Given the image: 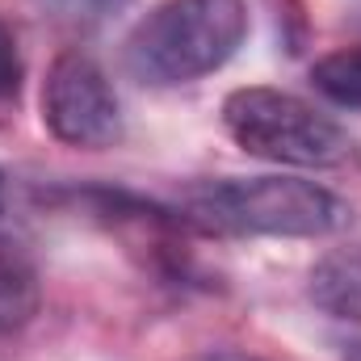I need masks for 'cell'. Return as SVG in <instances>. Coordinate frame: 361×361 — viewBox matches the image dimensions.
<instances>
[{
  "instance_id": "6",
  "label": "cell",
  "mask_w": 361,
  "mask_h": 361,
  "mask_svg": "<svg viewBox=\"0 0 361 361\" xmlns=\"http://www.w3.org/2000/svg\"><path fill=\"white\" fill-rule=\"evenodd\" d=\"M38 307V286H34V269L21 261V252H13L0 240V332L21 328Z\"/></svg>"
},
{
  "instance_id": "9",
  "label": "cell",
  "mask_w": 361,
  "mask_h": 361,
  "mask_svg": "<svg viewBox=\"0 0 361 361\" xmlns=\"http://www.w3.org/2000/svg\"><path fill=\"white\" fill-rule=\"evenodd\" d=\"M17 85H21V59H17V42H13V34L0 25V97L17 92Z\"/></svg>"
},
{
  "instance_id": "5",
  "label": "cell",
  "mask_w": 361,
  "mask_h": 361,
  "mask_svg": "<svg viewBox=\"0 0 361 361\" xmlns=\"http://www.w3.org/2000/svg\"><path fill=\"white\" fill-rule=\"evenodd\" d=\"M311 302L328 311L332 319L361 324V244L336 248L311 269Z\"/></svg>"
},
{
  "instance_id": "2",
  "label": "cell",
  "mask_w": 361,
  "mask_h": 361,
  "mask_svg": "<svg viewBox=\"0 0 361 361\" xmlns=\"http://www.w3.org/2000/svg\"><path fill=\"white\" fill-rule=\"evenodd\" d=\"M248 34L244 0H164L126 38V72L152 89L219 72Z\"/></svg>"
},
{
  "instance_id": "7",
  "label": "cell",
  "mask_w": 361,
  "mask_h": 361,
  "mask_svg": "<svg viewBox=\"0 0 361 361\" xmlns=\"http://www.w3.org/2000/svg\"><path fill=\"white\" fill-rule=\"evenodd\" d=\"M311 85L324 92L332 105L361 114V47H345V51L324 55L311 68Z\"/></svg>"
},
{
  "instance_id": "10",
  "label": "cell",
  "mask_w": 361,
  "mask_h": 361,
  "mask_svg": "<svg viewBox=\"0 0 361 361\" xmlns=\"http://www.w3.org/2000/svg\"><path fill=\"white\" fill-rule=\"evenodd\" d=\"M206 361H261V357H244V353H210Z\"/></svg>"
},
{
  "instance_id": "8",
  "label": "cell",
  "mask_w": 361,
  "mask_h": 361,
  "mask_svg": "<svg viewBox=\"0 0 361 361\" xmlns=\"http://www.w3.org/2000/svg\"><path fill=\"white\" fill-rule=\"evenodd\" d=\"M47 13H55L59 21H72V25H97L114 13H122L130 0H38Z\"/></svg>"
},
{
  "instance_id": "1",
  "label": "cell",
  "mask_w": 361,
  "mask_h": 361,
  "mask_svg": "<svg viewBox=\"0 0 361 361\" xmlns=\"http://www.w3.org/2000/svg\"><path fill=\"white\" fill-rule=\"evenodd\" d=\"M180 214L219 235H286L315 240L349 223V206L302 177H223L180 193Z\"/></svg>"
},
{
  "instance_id": "4",
  "label": "cell",
  "mask_w": 361,
  "mask_h": 361,
  "mask_svg": "<svg viewBox=\"0 0 361 361\" xmlns=\"http://www.w3.org/2000/svg\"><path fill=\"white\" fill-rule=\"evenodd\" d=\"M42 122L72 147H109L122 139L118 92L92 55L68 51L51 63L42 85Z\"/></svg>"
},
{
  "instance_id": "3",
  "label": "cell",
  "mask_w": 361,
  "mask_h": 361,
  "mask_svg": "<svg viewBox=\"0 0 361 361\" xmlns=\"http://www.w3.org/2000/svg\"><path fill=\"white\" fill-rule=\"evenodd\" d=\"M227 135L257 160L290 169H336L353 156L341 122L281 89H235L223 101Z\"/></svg>"
}]
</instances>
